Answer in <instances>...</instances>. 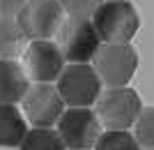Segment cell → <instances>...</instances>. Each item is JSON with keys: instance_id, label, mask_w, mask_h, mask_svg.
Listing matches in <instances>:
<instances>
[{"instance_id": "1", "label": "cell", "mask_w": 154, "mask_h": 150, "mask_svg": "<svg viewBox=\"0 0 154 150\" xmlns=\"http://www.w3.org/2000/svg\"><path fill=\"white\" fill-rule=\"evenodd\" d=\"M92 26L101 44H129L140 28V16L131 0H103L92 14Z\"/></svg>"}, {"instance_id": "2", "label": "cell", "mask_w": 154, "mask_h": 150, "mask_svg": "<svg viewBox=\"0 0 154 150\" xmlns=\"http://www.w3.org/2000/svg\"><path fill=\"white\" fill-rule=\"evenodd\" d=\"M143 109L138 92L129 85L106 88L94 102V113L103 129H131Z\"/></svg>"}, {"instance_id": "3", "label": "cell", "mask_w": 154, "mask_h": 150, "mask_svg": "<svg viewBox=\"0 0 154 150\" xmlns=\"http://www.w3.org/2000/svg\"><path fill=\"white\" fill-rule=\"evenodd\" d=\"M97 76L106 88L129 85L138 69V53L131 44H101L92 58Z\"/></svg>"}, {"instance_id": "4", "label": "cell", "mask_w": 154, "mask_h": 150, "mask_svg": "<svg viewBox=\"0 0 154 150\" xmlns=\"http://www.w3.org/2000/svg\"><path fill=\"white\" fill-rule=\"evenodd\" d=\"M64 106H94L101 95V81L90 62H67L55 81Z\"/></svg>"}, {"instance_id": "5", "label": "cell", "mask_w": 154, "mask_h": 150, "mask_svg": "<svg viewBox=\"0 0 154 150\" xmlns=\"http://www.w3.org/2000/svg\"><path fill=\"white\" fill-rule=\"evenodd\" d=\"M58 49L64 62H92L94 53L101 46L92 19L83 16H67L58 30Z\"/></svg>"}, {"instance_id": "6", "label": "cell", "mask_w": 154, "mask_h": 150, "mask_svg": "<svg viewBox=\"0 0 154 150\" xmlns=\"http://www.w3.org/2000/svg\"><path fill=\"white\" fill-rule=\"evenodd\" d=\"M55 132L67 150H92L103 127L92 106H67L55 123Z\"/></svg>"}, {"instance_id": "7", "label": "cell", "mask_w": 154, "mask_h": 150, "mask_svg": "<svg viewBox=\"0 0 154 150\" xmlns=\"http://www.w3.org/2000/svg\"><path fill=\"white\" fill-rule=\"evenodd\" d=\"M64 21V12L58 0H28L16 14L21 33L28 42L53 39Z\"/></svg>"}, {"instance_id": "8", "label": "cell", "mask_w": 154, "mask_h": 150, "mask_svg": "<svg viewBox=\"0 0 154 150\" xmlns=\"http://www.w3.org/2000/svg\"><path fill=\"white\" fill-rule=\"evenodd\" d=\"M64 109L55 83H30L21 99V113L32 127H55Z\"/></svg>"}, {"instance_id": "9", "label": "cell", "mask_w": 154, "mask_h": 150, "mask_svg": "<svg viewBox=\"0 0 154 150\" xmlns=\"http://www.w3.org/2000/svg\"><path fill=\"white\" fill-rule=\"evenodd\" d=\"M64 65L67 62L53 39L30 42L23 51V69L32 83H55Z\"/></svg>"}, {"instance_id": "10", "label": "cell", "mask_w": 154, "mask_h": 150, "mask_svg": "<svg viewBox=\"0 0 154 150\" xmlns=\"http://www.w3.org/2000/svg\"><path fill=\"white\" fill-rule=\"evenodd\" d=\"M30 88V78L16 58L0 60V104H19L26 90Z\"/></svg>"}, {"instance_id": "11", "label": "cell", "mask_w": 154, "mask_h": 150, "mask_svg": "<svg viewBox=\"0 0 154 150\" xmlns=\"http://www.w3.org/2000/svg\"><path fill=\"white\" fill-rule=\"evenodd\" d=\"M28 123L16 104H0V148H19Z\"/></svg>"}, {"instance_id": "12", "label": "cell", "mask_w": 154, "mask_h": 150, "mask_svg": "<svg viewBox=\"0 0 154 150\" xmlns=\"http://www.w3.org/2000/svg\"><path fill=\"white\" fill-rule=\"evenodd\" d=\"M26 44L28 39L21 33L16 19H2L0 16V60L16 58Z\"/></svg>"}, {"instance_id": "13", "label": "cell", "mask_w": 154, "mask_h": 150, "mask_svg": "<svg viewBox=\"0 0 154 150\" xmlns=\"http://www.w3.org/2000/svg\"><path fill=\"white\" fill-rule=\"evenodd\" d=\"M16 150H67L55 127H32Z\"/></svg>"}, {"instance_id": "14", "label": "cell", "mask_w": 154, "mask_h": 150, "mask_svg": "<svg viewBox=\"0 0 154 150\" xmlns=\"http://www.w3.org/2000/svg\"><path fill=\"white\" fill-rule=\"evenodd\" d=\"M92 150H143L129 129H103Z\"/></svg>"}, {"instance_id": "15", "label": "cell", "mask_w": 154, "mask_h": 150, "mask_svg": "<svg viewBox=\"0 0 154 150\" xmlns=\"http://www.w3.org/2000/svg\"><path fill=\"white\" fill-rule=\"evenodd\" d=\"M143 150H154V106H143L131 132Z\"/></svg>"}, {"instance_id": "16", "label": "cell", "mask_w": 154, "mask_h": 150, "mask_svg": "<svg viewBox=\"0 0 154 150\" xmlns=\"http://www.w3.org/2000/svg\"><path fill=\"white\" fill-rule=\"evenodd\" d=\"M62 7L64 16H83V19H92V14L97 12V7L103 0H58Z\"/></svg>"}, {"instance_id": "17", "label": "cell", "mask_w": 154, "mask_h": 150, "mask_svg": "<svg viewBox=\"0 0 154 150\" xmlns=\"http://www.w3.org/2000/svg\"><path fill=\"white\" fill-rule=\"evenodd\" d=\"M28 0H0V16L2 19H16V14L21 12V7Z\"/></svg>"}, {"instance_id": "18", "label": "cell", "mask_w": 154, "mask_h": 150, "mask_svg": "<svg viewBox=\"0 0 154 150\" xmlns=\"http://www.w3.org/2000/svg\"><path fill=\"white\" fill-rule=\"evenodd\" d=\"M0 150H14V148H0Z\"/></svg>"}]
</instances>
